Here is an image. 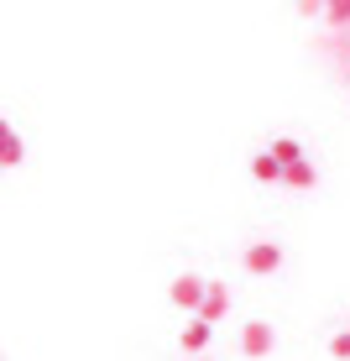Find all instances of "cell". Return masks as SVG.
<instances>
[{"mask_svg": "<svg viewBox=\"0 0 350 361\" xmlns=\"http://www.w3.org/2000/svg\"><path fill=\"white\" fill-rule=\"evenodd\" d=\"M168 298H173L178 309H194V319H199V309H204V298H209V283L194 278V272H183V278L168 288Z\"/></svg>", "mask_w": 350, "mask_h": 361, "instance_id": "cell-1", "label": "cell"}, {"mask_svg": "<svg viewBox=\"0 0 350 361\" xmlns=\"http://www.w3.org/2000/svg\"><path fill=\"white\" fill-rule=\"evenodd\" d=\"M277 267H282L277 241H251L246 246V272H251V278H267V272H277Z\"/></svg>", "mask_w": 350, "mask_h": 361, "instance_id": "cell-2", "label": "cell"}, {"mask_svg": "<svg viewBox=\"0 0 350 361\" xmlns=\"http://www.w3.org/2000/svg\"><path fill=\"white\" fill-rule=\"evenodd\" d=\"M272 345H277V335H272V325H261V319H251V325L241 330V351L251 356V361H261Z\"/></svg>", "mask_w": 350, "mask_h": 361, "instance_id": "cell-3", "label": "cell"}, {"mask_svg": "<svg viewBox=\"0 0 350 361\" xmlns=\"http://www.w3.org/2000/svg\"><path fill=\"white\" fill-rule=\"evenodd\" d=\"M225 309H230V288H225V283H209V298H204V309H199V319L215 325V319H225Z\"/></svg>", "mask_w": 350, "mask_h": 361, "instance_id": "cell-4", "label": "cell"}, {"mask_svg": "<svg viewBox=\"0 0 350 361\" xmlns=\"http://www.w3.org/2000/svg\"><path fill=\"white\" fill-rule=\"evenodd\" d=\"M209 335H215V325H204V319H194V325H183V335H178V345L189 351L194 361H199V351L209 345Z\"/></svg>", "mask_w": 350, "mask_h": 361, "instance_id": "cell-5", "label": "cell"}, {"mask_svg": "<svg viewBox=\"0 0 350 361\" xmlns=\"http://www.w3.org/2000/svg\"><path fill=\"white\" fill-rule=\"evenodd\" d=\"M282 173H287V168H282L272 152H256V157H251V178H256V183H282Z\"/></svg>", "mask_w": 350, "mask_h": 361, "instance_id": "cell-6", "label": "cell"}, {"mask_svg": "<svg viewBox=\"0 0 350 361\" xmlns=\"http://www.w3.org/2000/svg\"><path fill=\"white\" fill-rule=\"evenodd\" d=\"M21 157H27V147H21V136L11 131V126H0V163H6V168H16Z\"/></svg>", "mask_w": 350, "mask_h": 361, "instance_id": "cell-7", "label": "cell"}, {"mask_svg": "<svg viewBox=\"0 0 350 361\" xmlns=\"http://www.w3.org/2000/svg\"><path fill=\"white\" fill-rule=\"evenodd\" d=\"M267 152H272V157H277V163H282V168H293V163H304V147H298V142H293V136H277V142H272V147H267Z\"/></svg>", "mask_w": 350, "mask_h": 361, "instance_id": "cell-8", "label": "cell"}, {"mask_svg": "<svg viewBox=\"0 0 350 361\" xmlns=\"http://www.w3.org/2000/svg\"><path fill=\"white\" fill-rule=\"evenodd\" d=\"M314 178H319L314 163H293V168L282 173V183H287V189H314Z\"/></svg>", "mask_w": 350, "mask_h": 361, "instance_id": "cell-9", "label": "cell"}, {"mask_svg": "<svg viewBox=\"0 0 350 361\" xmlns=\"http://www.w3.org/2000/svg\"><path fill=\"white\" fill-rule=\"evenodd\" d=\"M324 21H330V27H350V0H330V6H324Z\"/></svg>", "mask_w": 350, "mask_h": 361, "instance_id": "cell-10", "label": "cell"}, {"mask_svg": "<svg viewBox=\"0 0 350 361\" xmlns=\"http://www.w3.org/2000/svg\"><path fill=\"white\" fill-rule=\"evenodd\" d=\"M330 356H340V361H350V330H340V335H335V341H330Z\"/></svg>", "mask_w": 350, "mask_h": 361, "instance_id": "cell-11", "label": "cell"}, {"mask_svg": "<svg viewBox=\"0 0 350 361\" xmlns=\"http://www.w3.org/2000/svg\"><path fill=\"white\" fill-rule=\"evenodd\" d=\"M298 16H304V21H319L324 6H319V0H304V6H298Z\"/></svg>", "mask_w": 350, "mask_h": 361, "instance_id": "cell-12", "label": "cell"}, {"mask_svg": "<svg viewBox=\"0 0 350 361\" xmlns=\"http://www.w3.org/2000/svg\"><path fill=\"white\" fill-rule=\"evenodd\" d=\"M345 84H350V58H345Z\"/></svg>", "mask_w": 350, "mask_h": 361, "instance_id": "cell-13", "label": "cell"}, {"mask_svg": "<svg viewBox=\"0 0 350 361\" xmlns=\"http://www.w3.org/2000/svg\"><path fill=\"white\" fill-rule=\"evenodd\" d=\"M199 361H204V356H199Z\"/></svg>", "mask_w": 350, "mask_h": 361, "instance_id": "cell-14", "label": "cell"}]
</instances>
